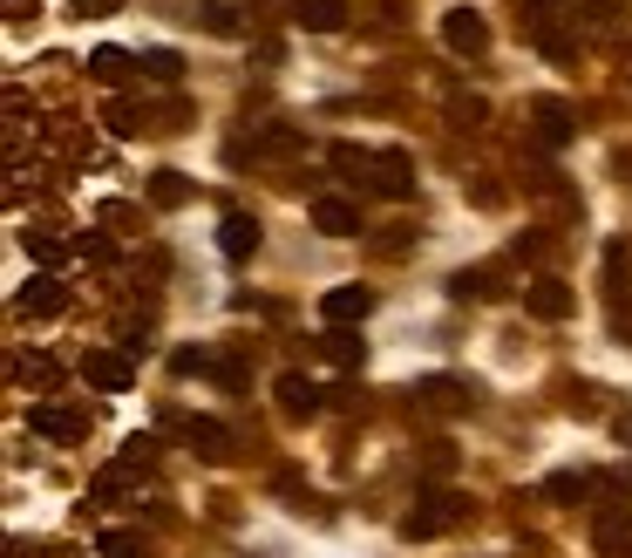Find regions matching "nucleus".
<instances>
[{"label": "nucleus", "mask_w": 632, "mask_h": 558, "mask_svg": "<svg viewBox=\"0 0 632 558\" xmlns=\"http://www.w3.org/2000/svg\"><path fill=\"white\" fill-rule=\"evenodd\" d=\"M272 395H280V416H293V422L320 416V382H307V375H280Z\"/></svg>", "instance_id": "8"}, {"label": "nucleus", "mask_w": 632, "mask_h": 558, "mask_svg": "<svg viewBox=\"0 0 632 558\" xmlns=\"http://www.w3.org/2000/svg\"><path fill=\"white\" fill-rule=\"evenodd\" d=\"M320 314L334 320V327H347V320H367V314H374V293H367V287H334V293L320 300Z\"/></svg>", "instance_id": "13"}, {"label": "nucleus", "mask_w": 632, "mask_h": 558, "mask_svg": "<svg viewBox=\"0 0 632 558\" xmlns=\"http://www.w3.org/2000/svg\"><path fill=\"white\" fill-rule=\"evenodd\" d=\"M75 252H82V259H95V266H109V259H116V245H109V239H75Z\"/></svg>", "instance_id": "27"}, {"label": "nucleus", "mask_w": 632, "mask_h": 558, "mask_svg": "<svg viewBox=\"0 0 632 558\" xmlns=\"http://www.w3.org/2000/svg\"><path fill=\"white\" fill-rule=\"evenodd\" d=\"M21 375H28L35 389H48V382H55V362H48V354H35V362H21Z\"/></svg>", "instance_id": "28"}, {"label": "nucleus", "mask_w": 632, "mask_h": 558, "mask_svg": "<svg viewBox=\"0 0 632 558\" xmlns=\"http://www.w3.org/2000/svg\"><path fill=\"white\" fill-rule=\"evenodd\" d=\"M415 395L428 402V409H463V402H469V389H463V382H449V375H436V382H422Z\"/></svg>", "instance_id": "16"}, {"label": "nucleus", "mask_w": 632, "mask_h": 558, "mask_svg": "<svg viewBox=\"0 0 632 558\" xmlns=\"http://www.w3.org/2000/svg\"><path fill=\"white\" fill-rule=\"evenodd\" d=\"M544 491H551V497H585V477H578V470H558Z\"/></svg>", "instance_id": "25"}, {"label": "nucleus", "mask_w": 632, "mask_h": 558, "mask_svg": "<svg viewBox=\"0 0 632 558\" xmlns=\"http://www.w3.org/2000/svg\"><path fill=\"white\" fill-rule=\"evenodd\" d=\"M21 314H35V320H55V314H68V287L55 272H35L28 287H21V300H14Z\"/></svg>", "instance_id": "7"}, {"label": "nucleus", "mask_w": 632, "mask_h": 558, "mask_svg": "<svg viewBox=\"0 0 632 558\" xmlns=\"http://www.w3.org/2000/svg\"><path fill=\"white\" fill-rule=\"evenodd\" d=\"M524 307L538 314V320H565V314H571V287H565V279H530Z\"/></svg>", "instance_id": "12"}, {"label": "nucleus", "mask_w": 632, "mask_h": 558, "mask_svg": "<svg viewBox=\"0 0 632 558\" xmlns=\"http://www.w3.org/2000/svg\"><path fill=\"white\" fill-rule=\"evenodd\" d=\"M592 545H598V551H625V545H632V511H625V504L598 511V524H592Z\"/></svg>", "instance_id": "14"}, {"label": "nucleus", "mask_w": 632, "mask_h": 558, "mask_svg": "<svg viewBox=\"0 0 632 558\" xmlns=\"http://www.w3.org/2000/svg\"><path fill=\"white\" fill-rule=\"evenodd\" d=\"M313 225L326 239H361V212H353L347 198H313Z\"/></svg>", "instance_id": "11"}, {"label": "nucleus", "mask_w": 632, "mask_h": 558, "mask_svg": "<svg viewBox=\"0 0 632 558\" xmlns=\"http://www.w3.org/2000/svg\"><path fill=\"white\" fill-rule=\"evenodd\" d=\"M218 252H224V259H251V252H259V218H251V212H224Z\"/></svg>", "instance_id": "9"}, {"label": "nucleus", "mask_w": 632, "mask_h": 558, "mask_svg": "<svg viewBox=\"0 0 632 558\" xmlns=\"http://www.w3.org/2000/svg\"><path fill=\"white\" fill-rule=\"evenodd\" d=\"M82 382L103 389V395H122L137 382V368H130V354H122V347H89L82 354Z\"/></svg>", "instance_id": "3"}, {"label": "nucleus", "mask_w": 632, "mask_h": 558, "mask_svg": "<svg viewBox=\"0 0 632 558\" xmlns=\"http://www.w3.org/2000/svg\"><path fill=\"white\" fill-rule=\"evenodd\" d=\"M150 198H157V205H184V198H191V185H184L177 170H157V185H150Z\"/></svg>", "instance_id": "21"}, {"label": "nucleus", "mask_w": 632, "mask_h": 558, "mask_svg": "<svg viewBox=\"0 0 632 558\" xmlns=\"http://www.w3.org/2000/svg\"><path fill=\"white\" fill-rule=\"evenodd\" d=\"M205 368H211V354H191V347L177 354V375H205Z\"/></svg>", "instance_id": "29"}, {"label": "nucleus", "mask_w": 632, "mask_h": 558, "mask_svg": "<svg viewBox=\"0 0 632 558\" xmlns=\"http://www.w3.org/2000/svg\"><path fill=\"white\" fill-rule=\"evenodd\" d=\"M75 8H82V14H116L122 0H75Z\"/></svg>", "instance_id": "31"}, {"label": "nucleus", "mask_w": 632, "mask_h": 558, "mask_svg": "<svg viewBox=\"0 0 632 558\" xmlns=\"http://www.w3.org/2000/svg\"><path fill=\"white\" fill-rule=\"evenodd\" d=\"M293 21H299V28H313V35H334L347 21V8H340V0H293Z\"/></svg>", "instance_id": "15"}, {"label": "nucleus", "mask_w": 632, "mask_h": 558, "mask_svg": "<svg viewBox=\"0 0 632 558\" xmlns=\"http://www.w3.org/2000/svg\"><path fill=\"white\" fill-rule=\"evenodd\" d=\"M326 354H334L340 368H361V362H367V347L353 341V334H326Z\"/></svg>", "instance_id": "22"}, {"label": "nucleus", "mask_w": 632, "mask_h": 558, "mask_svg": "<svg viewBox=\"0 0 632 558\" xmlns=\"http://www.w3.org/2000/svg\"><path fill=\"white\" fill-rule=\"evenodd\" d=\"M95 551H103V558H143V538H137V531H103Z\"/></svg>", "instance_id": "18"}, {"label": "nucleus", "mask_w": 632, "mask_h": 558, "mask_svg": "<svg viewBox=\"0 0 632 558\" xmlns=\"http://www.w3.org/2000/svg\"><path fill=\"white\" fill-rule=\"evenodd\" d=\"M463 518H469V497H463V491H428V497L415 504V511L401 518V538H409V545L442 538V531H456Z\"/></svg>", "instance_id": "1"}, {"label": "nucleus", "mask_w": 632, "mask_h": 558, "mask_svg": "<svg viewBox=\"0 0 632 558\" xmlns=\"http://www.w3.org/2000/svg\"><path fill=\"white\" fill-rule=\"evenodd\" d=\"M109 130H116V137H137L143 123H137V110H130V103H109Z\"/></svg>", "instance_id": "26"}, {"label": "nucleus", "mask_w": 632, "mask_h": 558, "mask_svg": "<svg viewBox=\"0 0 632 558\" xmlns=\"http://www.w3.org/2000/svg\"><path fill=\"white\" fill-rule=\"evenodd\" d=\"M89 75H95V83H122V75H130V55H122V48H95V55H89Z\"/></svg>", "instance_id": "17"}, {"label": "nucleus", "mask_w": 632, "mask_h": 558, "mask_svg": "<svg viewBox=\"0 0 632 558\" xmlns=\"http://www.w3.org/2000/svg\"><path fill=\"white\" fill-rule=\"evenodd\" d=\"M150 464H157V443H150V436H130V449H122L116 464H103V470L89 477V497L103 504V497H116V491H130L137 477H150Z\"/></svg>", "instance_id": "2"}, {"label": "nucleus", "mask_w": 632, "mask_h": 558, "mask_svg": "<svg viewBox=\"0 0 632 558\" xmlns=\"http://www.w3.org/2000/svg\"><path fill=\"white\" fill-rule=\"evenodd\" d=\"M28 252L41 266H62V239H48V232H28Z\"/></svg>", "instance_id": "24"}, {"label": "nucleus", "mask_w": 632, "mask_h": 558, "mask_svg": "<svg viewBox=\"0 0 632 558\" xmlns=\"http://www.w3.org/2000/svg\"><path fill=\"white\" fill-rule=\"evenodd\" d=\"M524 8H538V14H551V8H565V0H524Z\"/></svg>", "instance_id": "32"}, {"label": "nucleus", "mask_w": 632, "mask_h": 558, "mask_svg": "<svg viewBox=\"0 0 632 558\" xmlns=\"http://www.w3.org/2000/svg\"><path fill=\"white\" fill-rule=\"evenodd\" d=\"M442 41L456 48V55H483V48H490V21L476 8H449L442 14Z\"/></svg>", "instance_id": "4"}, {"label": "nucleus", "mask_w": 632, "mask_h": 558, "mask_svg": "<svg viewBox=\"0 0 632 558\" xmlns=\"http://www.w3.org/2000/svg\"><path fill=\"white\" fill-rule=\"evenodd\" d=\"M496 287H490V272H456L449 279V300H490Z\"/></svg>", "instance_id": "19"}, {"label": "nucleus", "mask_w": 632, "mask_h": 558, "mask_svg": "<svg viewBox=\"0 0 632 558\" xmlns=\"http://www.w3.org/2000/svg\"><path fill=\"white\" fill-rule=\"evenodd\" d=\"M449 464H456V449H449V443H428V470H436V477H442Z\"/></svg>", "instance_id": "30"}, {"label": "nucleus", "mask_w": 632, "mask_h": 558, "mask_svg": "<svg viewBox=\"0 0 632 558\" xmlns=\"http://www.w3.org/2000/svg\"><path fill=\"white\" fill-rule=\"evenodd\" d=\"M382 198H415V164L409 150H374V177H367Z\"/></svg>", "instance_id": "6"}, {"label": "nucleus", "mask_w": 632, "mask_h": 558, "mask_svg": "<svg viewBox=\"0 0 632 558\" xmlns=\"http://www.w3.org/2000/svg\"><path fill=\"white\" fill-rule=\"evenodd\" d=\"M538 130H544V143H565V137H571L565 103H538Z\"/></svg>", "instance_id": "20"}, {"label": "nucleus", "mask_w": 632, "mask_h": 558, "mask_svg": "<svg viewBox=\"0 0 632 558\" xmlns=\"http://www.w3.org/2000/svg\"><path fill=\"white\" fill-rule=\"evenodd\" d=\"M184 443L205 456V464H224V456H232V429L211 422V416H191V422H184Z\"/></svg>", "instance_id": "10"}, {"label": "nucleus", "mask_w": 632, "mask_h": 558, "mask_svg": "<svg viewBox=\"0 0 632 558\" xmlns=\"http://www.w3.org/2000/svg\"><path fill=\"white\" fill-rule=\"evenodd\" d=\"M28 429H35V436H48V443H82L89 436V416L82 409H62V402H41V409L28 416Z\"/></svg>", "instance_id": "5"}, {"label": "nucleus", "mask_w": 632, "mask_h": 558, "mask_svg": "<svg viewBox=\"0 0 632 558\" xmlns=\"http://www.w3.org/2000/svg\"><path fill=\"white\" fill-rule=\"evenodd\" d=\"M143 68L157 75V83H177V75H184V62H177L170 48H150V55H143Z\"/></svg>", "instance_id": "23"}]
</instances>
